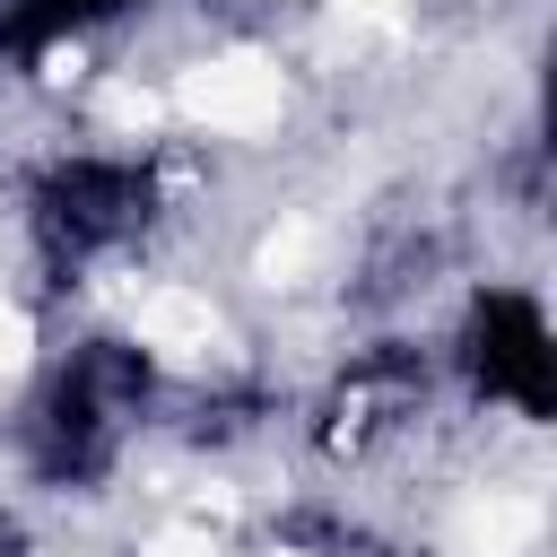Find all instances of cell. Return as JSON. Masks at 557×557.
Masks as SVG:
<instances>
[{
  "label": "cell",
  "mask_w": 557,
  "mask_h": 557,
  "mask_svg": "<svg viewBox=\"0 0 557 557\" xmlns=\"http://www.w3.org/2000/svg\"><path fill=\"white\" fill-rule=\"evenodd\" d=\"M174 366L131 322H78L52 339L9 409V470L35 496H104L165 426Z\"/></svg>",
  "instance_id": "6da1fadb"
},
{
  "label": "cell",
  "mask_w": 557,
  "mask_h": 557,
  "mask_svg": "<svg viewBox=\"0 0 557 557\" xmlns=\"http://www.w3.org/2000/svg\"><path fill=\"white\" fill-rule=\"evenodd\" d=\"M174 218H183V183H174V157L148 139H52L9 183L17 270L35 278L44 305H70L96 278H122L131 261H148V244Z\"/></svg>",
  "instance_id": "7a4b0ae2"
},
{
  "label": "cell",
  "mask_w": 557,
  "mask_h": 557,
  "mask_svg": "<svg viewBox=\"0 0 557 557\" xmlns=\"http://www.w3.org/2000/svg\"><path fill=\"white\" fill-rule=\"evenodd\" d=\"M426 348H435L444 400H461L470 418L513 426V435H540L557 418V322L531 278H505V270L461 278Z\"/></svg>",
  "instance_id": "3957f363"
},
{
  "label": "cell",
  "mask_w": 557,
  "mask_h": 557,
  "mask_svg": "<svg viewBox=\"0 0 557 557\" xmlns=\"http://www.w3.org/2000/svg\"><path fill=\"white\" fill-rule=\"evenodd\" d=\"M157 0H0V78H44L70 52H96Z\"/></svg>",
  "instance_id": "277c9868"
}]
</instances>
